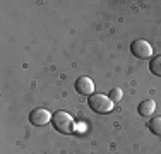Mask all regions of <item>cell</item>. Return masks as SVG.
I'll use <instances>...</instances> for the list:
<instances>
[{"label":"cell","mask_w":161,"mask_h":154,"mask_svg":"<svg viewBox=\"0 0 161 154\" xmlns=\"http://www.w3.org/2000/svg\"><path fill=\"white\" fill-rule=\"evenodd\" d=\"M52 125L55 127L57 132L67 134V135L75 130V125H74L72 117H70L69 113H65V111H57V113H53V117H52Z\"/></svg>","instance_id":"obj_1"},{"label":"cell","mask_w":161,"mask_h":154,"mask_svg":"<svg viewBox=\"0 0 161 154\" xmlns=\"http://www.w3.org/2000/svg\"><path fill=\"white\" fill-rule=\"evenodd\" d=\"M89 103V108L94 111V113H99V115H105V113H110L113 110V101L105 94H93L89 96L87 99Z\"/></svg>","instance_id":"obj_2"},{"label":"cell","mask_w":161,"mask_h":154,"mask_svg":"<svg viewBox=\"0 0 161 154\" xmlns=\"http://www.w3.org/2000/svg\"><path fill=\"white\" fill-rule=\"evenodd\" d=\"M130 52H132L134 57H137V58H141V60H146V58H151L153 46L146 40H136L130 45Z\"/></svg>","instance_id":"obj_3"},{"label":"cell","mask_w":161,"mask_h":154,"mask_svg":"<svg viewBox=\"0 0 161 154\" xmlns=\"http://www.w3.org/2000/svg\"><path fill=\"white\" fill-rule=\"evenodd\" d=\"M52 117L53 115L50 113L48 110L38 108V110H34V111L29 113V122H31L33 125H36V127H41V125H47L48 122H52Z\"/></svg>","instance_id":"obj_4"},{"label":"cell","mask_w":161,"mask_h":154,"mask_svg":"<svg viewBox=\"0 0 161 154\" xmlns=\"http://www.w3.org/2000/svg\"><path fill=\"white\" fill-rule=\"evenodd\" d=\"M75 89H77L79 94H84V96H93L94 82L89 79V77H79V79L75 80Z\"/></svg>","instance_id":"obj_5"},{"label":"cell","mask_w":161,"mask_h":154,"mask_svg":"<svg viewBox=\"0 0 161 154\" xmlns=\"http://www.w3.org/2000/svg\"><path fill=\"white\" fill-rule=\"evenodd\" d=\"M137 111H139V115H142V117H149V115H153L156 111V101L154 99H144V101H141Z\"/></svg>","instance_id":"obj_6"},{"label":"cell","mask_w":161,"mask_h":154,"mask_svg":"<svg viewBox=\"0 0 161 154\" xmlns=\"http://www.w3.org/2000/svg\"><path fill=\"white\" fill-rule=\"evenodd\" d=\"M147 127H149V130H151L153 134H156V135H161V117L153 118V120L147 123Z\"/></svg>","instance_id":"obj_7"},{"label":"cell","mask_w":161,"mask_h":154,"mask_svg":"<svg viewBox=\"0 0 161 154\" xmlns=\"http://www.w3.org/2000/svg\"><path fill=\"white\" fill-rule=\"evenodd\" d=\"M149 70H151L154 75H161V55L151 60V63H149Z\"/></svg>","instance_id":"obj_8"},{"label":"cell","mask_w":161,"mask_h":154,"mask_svg":"<svg viewBox=\"0 0 161 154\" xmlns=\"http://www.w3.org/2000/svg\"><path fill=\"white\" fill-rule=\"evenodd\" d=\"M108 98L112 99L113 103L115 101H120V99H122V91L120 89H112V91L108 92Z\"/></svg>","instance_id":"obj_9"}]
</instances>
